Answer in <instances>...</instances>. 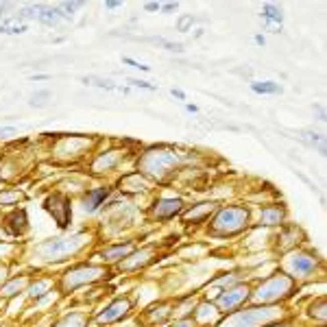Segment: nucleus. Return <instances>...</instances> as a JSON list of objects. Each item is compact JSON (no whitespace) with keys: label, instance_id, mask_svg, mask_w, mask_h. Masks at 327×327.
<instances>
[{"label":"nucleus","instance_id":"obj_1","mask_svg":"<svg viewBox=\"0 0 327 327\" xmlns=\"http://www.w3.org/2000/svg\"><path fill=\"white\" fill-rule=\"evenodd\" d=\"M83 235H72V238H55V240H48L44 242V244L37 247V251L44 255V258L48 260H59L63 258V255H70L81 249L83 244Z\"/></svg>","mask_w":327,"mask_h":327},{"label":"nucleus","instance_id":"obj_2","mask_svg":"<svg viewBox=\"0 0 327 327\" xmlns=\"http://www.w3.org/2000/svg\"><path fill=\"white\" fill-rule=\"evenodd\" d=\"M247 216H249V212L244 207H227L216 216L214 227L222 233H235L247 225Z\"/></svg>","mask_w":327,"mask_h":327},{"label":"nucleus","instance_id":"obj_3","mask_svg":"<svg viewBox=\"0 0 327 327\" xmlns=\"http://www.w3.org/2000/svg\"><path fill=\"white\" fill-rule=\"evenodd\" d=\"M290 294V279L286 275H277V277L264 281V286H260L255 299L258 301H277L279 297Z\"/></svg>","mask_w":327,"mask_h":327},{"label":"nucleus","instance_id":"obj_4","mask_svg":"<svg viewBox=\"0 0 327 327\" xmlns=\"http://www.w3.org/2000/svg\"><path fill=\"white\" fill-rule=\"evenodd\" d=\"M273 316H275V312H271V310H244V312L231 316L229 320H225L220 327H253V325L262 323V320L273 318Z\"/></svg>","mask_w":327,"mask_h":327},{"label":"nucleus","instance_id":"obj_5","mask_svg":"<svg viewBox=\"0 0 327 327\" xmlns=\"http://www.w3.org/2000/svg\"><path fill=\"white\" fill-rule=\"evenodd\" d=\"M46 209L52 214V218L59 222V227H65L68 225V218H70V205H68V199L61 194H55L46 201Z\"/></svg>","mask_w":327,"mask_h":327},{"label":"nucleus","instance_id":"obj_6","mask_svg":"<svg viewBox=\"0 0 327 327\" xmlns=\"http://www.w3.org/2000/svg\"><path fill=\"white\" fill-rule=\"evenodd\" d=\"M247 297H249V288L247 286H235V288H231V290H225V294H220L218 305H220V310L231 312L240 303H244Z\"/></svg>","mask_w":327,"mask_h":327},{"label":"nucleus","instance_id":"obj_7","mask_svg":"<svg viewBox=\"0 0 327 327\" xmlns=\"http://www.w3.org/2000/svg\"><path fill=\"white\" fill-rule=\"evenodd\" d=\"M286 266H288V271H290L292 275L303 277V275L314 271L316 260H314L312 255H305V253H294V255H290V258L286 260Z\"/></svg>","mask_w":327,"mask_h":327},{"label":"nucleus","instance_id":"obj_8","mask_svg":"<svg viewBox=\"0 0 327 327\" xmlns=\"http://www.w3.org/2000/svg\"><path fill=\"white\" fill-rule=\"evenodd\" d=\"M103 275V268H96V266H81L76 268V271L68 273V277H65V288H74L78 284H83V281H94Z\"/></svg>","mask_w":327,"mask_h":327},{"label":"nucleus","instance_id":"obj_9","mask_svg":"<svg viewBox=\"0 0 327 327\" xmlns=\"http://www.w3.org/2000/svg\"><path fill=\"white\" fill-rule=\"evenodd\" d=\"M127 310H129V301L127 299H118L116 303H111L107 310H105L101 316H98V323H111V320L124 316V314H127Z\"/></svg>","mask_w":327,"mask_h":327},{"label":"nucleus","instance_id":"obj_10","mask_svg":"<svg viewBox=\"0 0 327 327\" xmlns=\"http://www.w3.org/2000/svg\"><path fill=\"white\" fill-rule=\"evenodd\" d=\"M181 205L183 203L179 199H164L155 205V216L157 218H168V216H175L181 212Z\"/></svg>","mask_w":327,"mask_h":327},{"label":"nucleus","instance_id":"obj_11","mask_svg":"<svg viewBox=\"0 0 327 327\" xmlns=\"http://www.w3.org/2000/svg\"><path fill=\"white\" fill-rule=\"evenodd\" d=\"M107 196H109V190L107 188L90 190V192L85 194V212H94V209H98Z\"/></svg>","mask_w":327,"mask_h":327},{"label":"nucleus","instance_id":"obj_12","mask_svg":"<svg viewBox=\"0 0 327 327\" xmlns=\"http://www.w3.org/2000/svg\"><path fill=\"white\" fill-rule=\"evenodd\" d=\"M281 218H284V209L281 207H266L260 214V220L264 225H277V222H281Z\"/></svg>","mask_w":327,"mask_h":327},{"label":"nucleus","instance_id":"obj_13","mask_svg":"<svg viewBox=\"0 0 327 327\" xmlns=\"http://www.w3.org/2000/svg\"><path fill=\"white\" fill-rule=\"evenodd\" d=\"M251 90L258 92V94H279L281 88L279 83H273V81H262V83H251Z\"/></svg>","mask_w":327,"mask_h":327},{"label":"nucleus","instance_id":"obj_14","mask_svg":"<svg viewBox=\"0 0 327 327\" xmlns=\"http://www.w3.org/2000/svg\"><path fill=\"white\" fill-rule=\"evenodd\" d=\"M81 81L85 85H94V88H103V90H122V92H127L124 88H116L111 81H105V78H98V76H83Z\"/></svg>","mask_w":327,"mask_h":327},{"label":"nucleus","instance_id":"obj_15","mask_svg":"<svg viewBox=\"0 0 327 327\" xmlns=\"http://www.w3.org/2000/svg\"><path fill=\"white\" fill-rule=\"evenodd\" d=\"M214 209V203H201L199 207H194L192 212H188L186 218L188 220H201V218H205V216L209 214Z\"/></svg>","mask_w":327,"mask_h":327},{"label":"nucleus","instance_id":"obj_16","mask_svg":"<svg viewBox=\"0 0 327 327\" xmlns=\"http://www.w3.org/2000/svg\"><path fill=\"white\" fill-rule=\"evenodd\" d=\"M118 161H120V155H118V150H116V155H111V153L103 155L101 159H98V161L94 164V168H96V170H103V168H105V170H111Z\"/></svg>","mask_w":327,"mask_h":327},{"label":"nucleus","instance_id":"obj_17","mask_svg":"<svg viewBox=\"0 0 327 327\" xmlns=\"http://www.w3.org/2000/svg\"><path fill=\"white\" fill-rule=\"evenodd\" d=\"M262 16H264V20H268V22H275V24H281V20H284V16H281V9L275 5H266L264 9H262Z\"/></svg>","mask_w":327,"mask_h":327},{"label":"nucleus","instance_id":"obj_18","mask_svg":"<svg viewBox=\"0 0 327 327\" xmlns=\"http://www.w3.org/2000/svg\"><path fill=\"white\" fill-rule=\"evenodd\" d=\"M131 244H124V247H114V249H107V251H103V258L105 260H118V258H124L127 253H131Z\"/></svg>","mask_w":327,"mask_h":327},{"label":"nucleus","instance_id":"obj_19","mask_svg":"<svg viewBox=\"0 0 327 327\" xmlns=\"http://www.w3.org/2000/svg\"><path fill=\"white\" fill-rule=\"evenodd\" d=\"M26 281H29V279H26V277L13 279V281H11L9 286H7V288H3V297H11V294H16L18 290H22V288L26 286Z\"/></svg>","mask_w":327,"mask_h":327},{"label":"nucleus","instance_id":"obj_20","mask_svg":"<svg viewBox=\"0 0 327 327\" xmlns=\"http://www.w3.org/2000/svg\"><path fill=\"white\" fill-rule=\"evenodd\" d=\"M148 42H153V44H159V46H164V48H166V50H170V52H181V50H183V46H181V44L168 42V39H161V37H150Z\"/></svg>","mask_w":327,"mask_h":327},{"label":"nucleus","instance_id":"obj_21","mask_svg":"<svg viewBox=\"0 0 327 327\" xmlns=\"http://www.w3.org/2000/svg\"><path fill=\"white\" fill-rule=\"evenodd\" d=\"M48 98H50V92L48 90H44V92H35V94L31 96V105L33 107H44L46 103H48Z\"/></svg>","mask_w":327,"mask_h":327},{"label":"nucleus","instance_id":"obj_22","mask_svg":"<svg viewBox=\"0 0 327 327\" xmlns=\"http://www.w3.org/2000/svg\"><path fill=\"white\" fill-rule=\"evenodd\" d=\"M192 22H194V18L192 16H181L179 20H177V31H181V33H186L190 26H192Z\"/></svg>","mask_w":327,"mask_h":327},{"label":"nucleus","instance_id":"obj_23","mask_svg":"<svg viewBox=\"0 0 327 327\" xmlns=\"http://www.w3.org/2000/svg\"><path fill=\"white\" fill-rule=\"evenodd\" d=\"M18 199H22V192H18V190H13V192H5V194H0V203H11V201H18Z\"/></svg>","mask_w":327,"mask_h":327},{"label":"nucleus","instance_id":"obj_24","mask_svg":"<svg viewBox=\"0 0 327 327\" xmlns=\"http://www.w3.org/2000/svg\"><path fill=\"white\" fill-rule=\"evenodd\" d=\"M26 31V24H11V26H0V33H24Z\"/></svg>","mask_w":327,"mask_h":327},{"label":"nucleus","instance_id":"obj_25","mask_svg":"<svg viewBox=\"0 0 327 327\" xmlns=\"http://www.w3.org/2000/svg\"><path fill=\"white\" fill-rule=\"evenodd\" d=\"M59 327H81V316H76V314H72V316H68L63 320Z\"/></svg>","mask_w":327,"mask_h":327},{"label":"nucleus","instance_id":"obj_26","mask_svg":"<svg viewBox=\"0 0 327 327\" xmlns=\"http://www.w3.org/2000/svg\"><path fill=\"white\" fill-rule=\"evenodd\" d=\"M129 85H133V88H144V90H155V85H150L146 81H140V78H127Z\"/></svg>","mask_w":327,"mask_h":327},{"label":"nucleus","instance_id":"obj_27","mask_svg":"<svg viewBox=\"0 0 327 327\" xmlns=\"http://www.w3.org/2000/svg\"><path fill=\"white\" fill-rule=\"evenodd\" d=\"M124 63H129L131 68H140V70H144V72H148V70H150L148 65H144V63H140V61H135V59H131V57H124Z\"/></svg>","mask_w":327,"mask_h":327},{"label":"nucleus","instance_id":"obj_28","mask_svg":"<svg viewBox=\"0 0 327 327\" xmlns=\"http://www.w3.org/2000/svg\"><path fill=\"white\" fill-rule=\"evenodd\" d=\"M173 327H194V323L190 318H186V320H179L177 325H173Z\"/></svg>","mask_w":327,"mask_h":327},{"label":"nucleus","instance_id":"obj_29","mask_svg":"<svg viewBox=\"0 0 327 327\" xmlns=\"http://www.w3.org/2000/svg\"><path fill=\"white\" fill-rule=\"evenodd\" d=\"M161 9H164V11H175V9H177V3H168V5H164Z\"/></svg>","mask_w":327,"mask_h":327},{"label":"nucleus","instance_id":"obj_30","mask_svg":"<svg viewBox=\"0 0 327 327\" xmlns=\"http://www.w3.org/2000/svg\"><path fill=\"white\" fill-rule=\"evenodd\" d=\"M157 9H161V7L157 5V3H148V5H146V11H157Z\"/></svg>","mask_w":327,"mask_h":327},{"label":"nucleus","instance_id":"obj_31","mask_svg":"<svg viewBox=\"0 0 327 327\" xmlns=\"http://www.w3.org/2000/svg\"><path fill=\"white\" fill-rule=\"evenodd\" d=\"M173 96H177V98H181V101H183V98H186V94H183V92H181V90H173Z\"/></svg>","mask_w":327,"mask_h":327},{"label":"nucleus","instance_id":"obj_32","mask_svg":"<svg viewBox=\"0 0 327 327\" xmlns=\"http://www.w3.org/2000/svg\"><path fill=\"white\" fill-rule=\"evenodd\" d=\"M122 3H105V7H109V9H116V7H120Z\"/></svg>","mask_w":327,"mask_h":327},{"label":"nucleus","instance_id":"obj_33","mask_svg":"<svg viewBox=\"0 0 327 327\" xmlns=\"http://www.w3.org/2000/svg\"><path fill=\"white\" fill-rule=\"evenodd\" d=\"M5 277V266H0V279Z\"/></svg>","mask_w":327,"mask_h":327},{"label":"nucleus","instance_id":"obj_34","mask_svg":"<svg viewBox=\"0 0 327 327\" xmlns=\"http://www.w3.org/2000/svg\"><path fill=\"white\" fill-rule=\"evenodd\" d=\"M275 327H290V325H275Z\"/></svg>","mask_w":327,"mask_h":327}]
</instances>
